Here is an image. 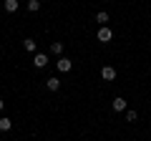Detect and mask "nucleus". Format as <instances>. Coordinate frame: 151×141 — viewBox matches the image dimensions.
<instances>
[{
    "label": "nucleus",
    "mask_w": 151,
    "mask_h": 141,
    "mask_svg": "<svg viewBox=\"0 0 151 141\" xmlns=\"http://www.w3.org/2000/svg\"><path fill=\"white\" fill-rule=\"evenodd\" d=\"M101 78L103 81H113V78H116V68H113V65H103L101 68Z\"/></svg>",
    "instance_id": "obj_1"
},
{
    "label": "nucleus",
    "mask_w": 151,
    "mask_h": 141,
    "mask_svg": "<svg viewBox=\"0 0 151 141\" xmlns=\"http://www.w3.org/2000/svg\"><path fill=\"white\" fill-rule=\"evenodd\" d=\"M111 38H113L111 28H108V25H101V30H98V40H101V43H108Z\"/></svg>",
    "instance_id": "obj_2"
},
{
    "label": "nucleus",
    "mask_w": 151,
    "mask_h": 141,
    "mask_svg": "<svg viewBox=\"0 0 151 141\" xmlns=\"http://www.w3.org/2000/svg\"><path fill=\"white\" fill-rule=\"evenodd\" d=\"M55 65H58V70H60V73H68V70L73 68V60H68V58L63 55V58H60V60H58Z\"/></svg>",
    "instance_id": "obj_3"
},
{
    "label": "nucleus",
    "mask_w": 151,
    "mask_h": 141,
    "mask_svg": "<svg viewBox=\"0 0 151 141\" xmlns=\"http://www.w3.org/2000/svg\"><path fill=\"white\" fill-rule=\"evenodd\" d=\"M45 63H48L45 53H35L33 55V65H35V68H45Z\"/></svg>",
    "instance_id": "obj_4"
},
{
    "label": "nucleus",
    "mask_w": 151,
    "mask_h": 141,
    "mask_svg": "<svg viewBox=\"0 0 151 141\" xmlns=\"http://www.w3.org/2000/svg\"><path fill=\"white\" fill-rule=\"evenodd\" d=\"M111 106H113V111H126V98L116 96V98H113V103H111Z\"/></svg>",
    "instance_id": "obj_5"
},
{
    "label": "nucleus",
    "mask_w": 151,
    "mask_h": 141,
    "mask_svg": "<svg viewBox=\"0 0 151 141\" xmlns=\"http://www.w3.org/2000/svg\"><path fill=\"white\" fill-rule=\"evenodd\" d=\"M45 88H48V91H58V88H60V81H58V78H48V81H45Z\"/></svg>",
    "instance_id": "obj_6"
},
{
    "label": "nucleus",
    "mask_w": 151,
    "mask_h": 141,
    "mask_svg": "<svg viewBox=\"0 0 151 141\" xmlns=\"http://www.w3.org/2000/svg\"><path fill=\"white\" fill-rule=\"evenodd\" d=\"M10 126H13V121L8 119V116H3V119H0V131H10Z\"/></svg>",
    "instance_id": "obj_7"
},
{
    "label": "nucleus",
    "mask_w": 151,
    "mask_h": 141,
    "mask_svg": "<svg viewBox=\"0 0 151 141\" xmlns=\"http://www.w3.org/2000/svg\"><path fill=\"white\" fill-rule=\"evenodd\" d=\"M50 50H53L55 55H60L63 53V43H60V40H53V43H50Z\"/></svg>",
    "instance_id": "obj_8"
},
{
    "label": "nucleus",
    "mask_w": 151,
    "mask_h": 141,
    "mask_svg": "<svg viewBox=\"0 0 151 141\" xmlns=\"http://www.w3.org/2000/svg\"><path fill=\"white\" fill-rule=\"evenodd\" d=\"M18 10V0H5V13H15Z\"/></svg>",
    "instance_id": "obj_9"
},
{
    "label": "nucleus",
    "mask_w": 151,
    "mask_h": 141,
    "mask_svg": "<svg viewBox=\"0 0 151 141\" xmlns=\"http://www.w3.org/2000/svg\"><path fill=\"white\" fill-rule=\"evenodd\" d=\"M28 10L38 13V10H40V0H28Z\"/></svg>",
    "instance_id": "obj_10"
},
{
    "label": "nucleus",
    "mask_w": 151,
    "mask_h": 141,
    "mask_svg": "<svg viewBox=\"0 0 151 141\" xmlns=\"http://www.w3.org/2000/svg\"><path fill=\"white\" fill-rule=\"evenodd\" d=\"M23 45H25L28 53H33V50H35V40H33V38H25V40H23Z\"/></svg>",
    "instance_id": "obj_11"
},
{
    "label": "nucleus",
    "mask_w": 151,
    "mask_h": 141,
    "mask_svg": "<svg viewBox=\"0 0 151 141\" xmlns=\"http://www.w3.org/2000/svg\"><path fill=\"white\" fill-rule=\"evenodd\" d=\"M96 20L101 23V25H106V23H108V13H106V10H101V13H96Z\"/></svg>",
    "instance_id": "obj_12"
},
{
    "label": "nucleus",
    "mask_w": 151,
    "mask_h": 141,
    "mask_svg": "<svg viewBox=\"0 0 151 141\" xmlns=\"http://www.w3.org/2000/svg\"><path fill=\"white\" fill-rule=\"evenodd\" d=\"M136 119H139V116H136V111H126V121H131V124H134Z\"/></svg>",
    "instance_id": "obj_13"
},
{
    "label": "nucleus",
    "mask_w": 151,
    "mask_h": 141,
    "mask_svg": "<svg viewBox=\"0 0 151 141\" xmlns=\"http://www.w3.org/2000/svg\"><path fill=\"white\" fill-rule=\"evenodd\" d=\"M3 109H5V101H3V98H0V111H3Z\"/></svg>",
    "instance_id": "obj_14"
}]
</instances>
